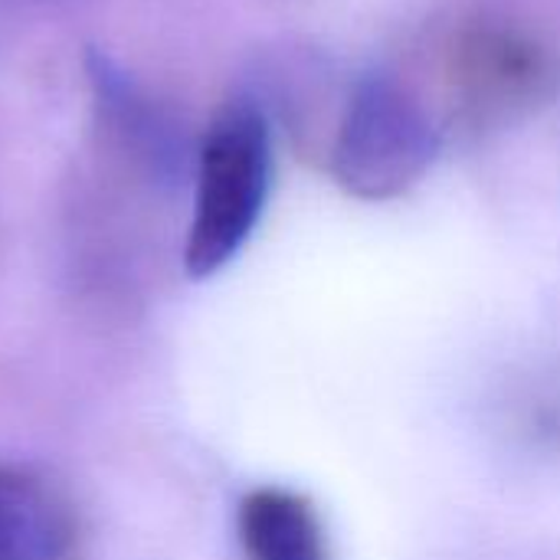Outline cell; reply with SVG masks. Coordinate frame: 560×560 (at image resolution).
Returning a JSON list of instances; mask_svg holds the SVG:
<instances>
[{
  "instance_id": "277c9868",
  "label": "cell",
  "mask_w": 560,
  "mask_h": 560,
  "mask_svg": "<svg viewBox=\"0 0 560 560\" xmlns=\"http://www.w3.org/2000/svg\"><path fill=\"white\" fill-rule=\"evenodd\" d=\"M236 532L249 560H328V538L315 505L282 486L246 492L236 509Z\"/></svg>"
},
{
  "instance_id": "7a4b0ae2",
  "label": "cell",
  "mask_w": 560,
  "mask_h": 560,
  "mask_svg": "<svg viewBox=\"0 0 560 560\" xmlns=\"http://www.w3.org/2000/svg\"><path fill=\"white\" fill-rule=\"evenodd\" d=\"M440 154L423 105L387 75L354 85L328 154L335 184L358 200H394L420 184Z\"/></svg>"
},
{
  "instance_id": "6da1fadb",
  "label": "cell",
  "mask_w": 560,
  "mask_h": 560,
  "mask_svg": "<svg viewBox=\"0 0 560 560\" xmlns=\"http://www.w3.org/2000/svg\"><path fill=\"white\" fill-rule=\"evenodd\" d=\"M272 187V135L256 102H230L197 154L194 220L184 246L190 279H210L249 243Z\"/></svg>"
},
{
  "instance_id": "3957f363",
  "label": "cell",
  "mask_w": 560,
  "mask_h": 560,
  "mask_svg": "<svg viewBox=\"0 0 560 560\" xmlns=\"http://www.w3.org/2000/svg\"><path fill=\"white\" fill-rule=\"evenodd\" d=\"M72 548V515L39 476L0 466V560H62Z\"/></svg>"
},
{
  "instance_id": "5b68a950",
  "label": "cell",
  "mask_w": 560,
  "mask_h": 560,
  "mask_svg": "<svg viewBox=\"0 0 560 560\" xmlns=\"http://www.w3.org/2000/svg\"><path fill=\"white\" fill-rule=\"evenodd\" d=\"M89 79L102 115L125 148H135L154 174H177V167L184 171L187 148L177 125L167 121L164 112H158L151 98L141 95V89L108 56H89Z\"/></svg>"
}]
</instances>
